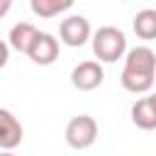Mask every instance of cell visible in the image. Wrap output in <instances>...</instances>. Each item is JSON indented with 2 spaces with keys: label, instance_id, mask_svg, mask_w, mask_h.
I'll return each mask as SVG.
<instances>
[{
  "label": "cell",
  "instance_id": "obj_1",
  "mask_svg": "<svg viewBox=\"0 0 156 156\" xmlns=\"http://www.w3.org/2000/svg\"><path fill=\"white\" fill-rule=\"evenodd\" d=\"M156 78V51L151 46H134L124 56L119 83L129 93H149Z\"/></svg>",
  "mask_w": 156,
  "mask_h": 156
},
{
  "label": "cell",
  "instance_id": "obj_2",
  "mask_svg": "<svg viewBox=\"0 0 156 156\" xmlns=\"http://www.w3.org/2000/svg\"><path fill=\"white\" fill-rule=\"evenodd\" d=\"M93 54L102 63H115L117 58L127 56V37L119 27L105 24L93 34Z\"/></svg>",
  "mask_w": 156,
  "mask_h": 156
},
{
  "label": "cell",
  "instance_id": "obj_3",
  "mask_svg": "<svg viewBox=\"0 0 156 156\" xmlns=\"http://www.w3.org/2000/svg\"><path fill=\"white\" fill-rule=\"evenodd\" d=\"M63 136H66V144L71 149H78V151L88 149L98 139V122L90 115H76V117L68 119Z\"/></svg>",
  "mask_w": 156,
  "mask_h": 156
},
{
  "label": "cell",
  "instance_id": "obj_4",
  "mask_svg": "<svg viewBox=\"0 0 156 156\" xmlns=\"http://www.w3.org/2000/svg\"><path fill=\"white\" fill-rule=\"evenodd\" d=\"M90 34H93L90 22L83 15H68L58 24V41L66 44V46H73V49L76 46H83L90 39Z\"/></svg>",
  "mask_w": 156,
  "mask_h": 156
},
{
  "label": "cell",
  "instance_id": "obj_5",
  "mask_svg": "<svg viewBox=\"0 0 156 156\" xmlns=\"http://www.w3.org/2000/svg\"><path fill=\"white\" fill-rule=\"evenodd\" d=\"M102 78H105V71L100 61H80L71 71V83L78 90H95L102 85Z\"/></svg>",
  "mask_w": 156,
  "mask_h": 156
},
{
  "label": "cell",
  "instance_id": "obj_6",
  "mask_svg": "<svg viewBox=\"0 0 156 156\" xmlns=\"http://www.w3.org/2000/svg\"><path fill=\"white\" fill-rule=\"evenodd\" d=\"M27 56L37 63V66H51L58 58V39L49 32H39L27 51Z\"/></svg>",
  "mask_w": 156,
  "mask_h": 156
},
{
  "label": "cell",
  "instance_id": "obj_7",
  "mask_svg": "<svg viewBox=\"0 0 156 156\" xmlns=\"http://www.w3.org/2000/svg\"><path fill=\"white\" fill-rule=\"evenodd\" d=\"M24 139V129L22 122L5 107H0V149L2 151H12L15 146H20Z\"/></svg>",
  "mask_w": 156,
  "mask_h": 156
},
{
  "label": "cell",
  "instance_id": "obj_8",
  "mask_svg": "<svg viewBox=\"0 0 156 156\" xmlns=\"http://www.w3.org/2000/svg\"><path fill=\"white\" fill-rule=\"evenodd\" d=\"M37 34H39V29H37L32 22H17V24H12V27H10L7 44H10L15 51H20V54H27Z\"/></svg>",
  "mask_w": 156,
  "mask_h": 156
},
{
  "label": "cell",
  "instance_id": "obj_9",
  "mask_svg": "<svg viewBox=\"0 0 156 156\" xmlns=\"http://www.w3.org/2000/svg\"><path fill=\"white\" fill-rule=\"evenodd\" d=\"M132 122H134L139 129H144V132L156 129V107L151 105L149 95H146V98H139V100L132 105Z\"/></svg>",
  "mask_w": 156,
  "mask_h": 156
},
{
  "label": "cell",
  "instance_id": "obj_10",
  "mask_svg": "<svg viewBox=\"0 0 156 156\" xmlns=\"http://www.w3.org/2000/svg\"><path fill=\"white\" fill-rule=\"evenodd\" d=\"M132 27H134V34L139 39H146V41L156 39V10L154 7L139 10L132 20Z\"/></svg>",
  "mask_w": 156,
  "mask_h": 156
},
{
  "label": "cell",
  "instance_id": "obj_11",
  "mask_svg": "<svg viewBox=\"0 0 156 156\" xmlns=\"http://www.w3.org/2000/svg\"><path fill=\"white\" fill-rule=\"evenodd\" d=\"M29 7H32V12H34L37 17L51 20V17H56V15L66 12V10H71L73 2H71V0H32Z\"/></svg>",
  "mask_w": 156,
  "mask_h": 156
},
{
  "label": "cell",
  "instance_id": "obj_12",
  "mask_svg": "<svg viewBox=\"0 0 156 156\" xmlns=\"http://www.w3.org/2000/svg\"><path fill=\"white\" fill-rule=\"evenodd\" d=\"M7 58H10V44L0 39V68L7 66Z\"/></svg>",
  "mask_w": 156,
  "mask_h": 156
},
{
  "label": "cell",
  "instance_id": "obj_13",
  "mask_svg": "<svg viewBox=\"0 0 156 156\" xmlns=\"http://www.w3.org/2000/svg\"><path fill=\"white\" fill-rule=\"evenodd\" d=\"M12 10V0H0V17H5Z\"/></svg>",
  "mask_w": 156,
  "mask_h": 156
},
{
  "label": "cell",
  "instance_id": "obj_14",
  "mask_svg": "<svg viewBox=\"0 0 156 156\" xmlns=\"http://www.w3.org/2000/svg\"><path fill=\"white\" fill-rule=\"evenodd\" d=\"M149 100H151V105L156 107V93H151V95H149Z\"/></svg>",
  "mask_w": 156,
  "mask_h": 156
},
{
  "label": "cell",
  "instance_id": "obj_15",
  "mask_svg": "<svg viewBox=\"0 0 156 156\" xmlns=\"http://www.w3.org/2000/svg\"><path fill=\"white\" fill-rule=\"evenodd\" d=\"M0 156H15L12 151H0Z\"/></svg>",
  "mask_w": 156,
  "mask_h": 156
}]
</instances>
